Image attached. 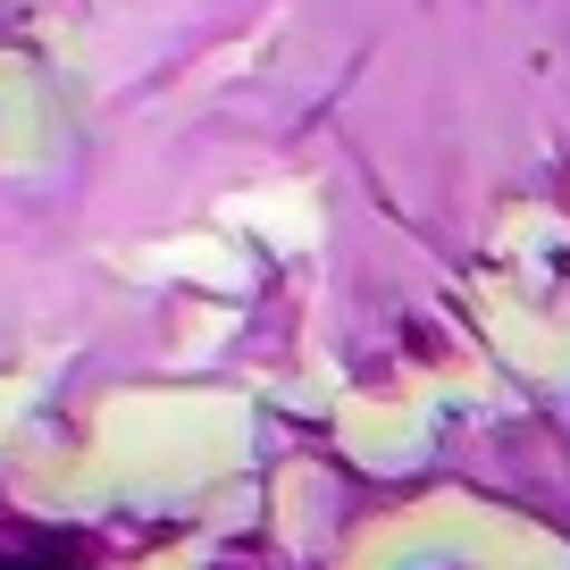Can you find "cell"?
I'll return each mask as SVG.
<instances>
[{"label": "cell", "mask_w": 570, "mask_h": 570, "mask_svg": "<svg viewBox=\"0 0 570 570\" xmlns=\"http://www.w3.org/2000/svg\"><path fill=\"white\" fill-rule=\"evenodd\" d=\"M9 570H85L76 553H26V562H9Z\"/></svg>", "instance_id": "obj_1"}]
</instances>
